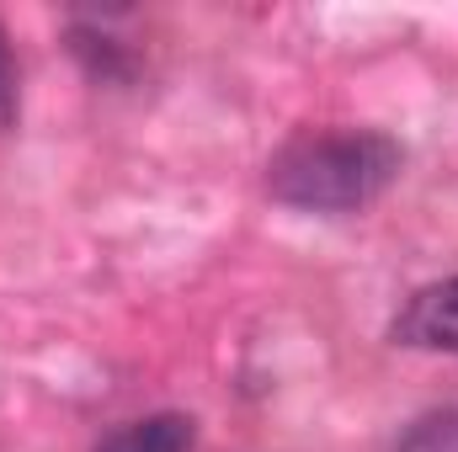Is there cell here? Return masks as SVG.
Segmentation results:
<instances>
[{"label": "cell", "instance_id": "4", "mask_svg": "<svg viewBox=\"0 0 458 452\" xmlns=\"http://www.w3.org/2000/svg\"><path fill=\"white\" fill-rule=\"evenodd\" d=\"M394 452H458V410H437V415L416 421Z\"/></svg>", "mask_w": 458, "mask_h": 452}, {"label": "cell", "instance_id": "5", "mask_svg": "<svg viewBox=\"0 0 458 452\" xmlns=\"http://www.w3.org/2000/svg\"><path fill=\"white\" fill-rule=\"evenodd\" d=\"M21 117V70H16V54H11V38L0 27V133H11Z\"/></svg>", "mask_w": 458, "mask_h": 452}, {"label": "cell", "instance_id": "1", "mask_svg": "<svg viewBox=\"0 0 458 452\" xmlns=\"http://www.w3.org/2000/svg\"><path fill=\"white\" fill-rule=\"evenodd\" d=\"M405 149L378 128H310L267 160V192L299 213H362L400 181Z\"/></svg>", "mask_w": 458, "mask_h": 452}, {"label": "cell", "instance_id": "3", "mask_svg": "<svg viewBox=\"0 0 458 452\" xmlns=\"http://www.w3.org/2000/svg\"><path fill=\"white\" fill-rule=\"evenodd\" d=\"M198 448V421L182 410H160V415H139L113 426L91 452H192Z\"/></svg>", "mask_w": 458, "mask_h": 452}, {"label": "cell", "instance_id": "2", "mask_svg": "<svg viewBox=\"0 0 458 452\" xmlns=\"http://www.w3.org/2000/svg\"><path fill=\"white\" fill-rule=\"evenodd\" d=\"M389 340L411 346V351H448L458 356V277L416 288L400 314L389 320Z\"/></svg>", "mask_w": 458, "mask_h": 452}]
</instances>
